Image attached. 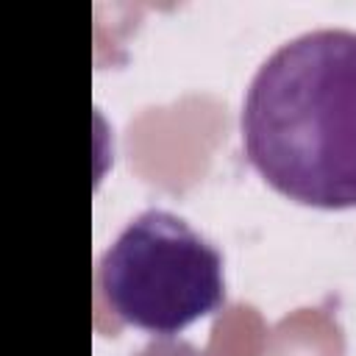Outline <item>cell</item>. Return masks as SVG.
<instances>
[{
	"mask_svg": "<svg viewBox=\"0 0 356 356\" xmlns=\"http://www.w3.org/2000/svg\"><path fill=\"white\" fill-rule=\"evenodd\" d=\"M250 164L284 195L356 206V31L312 28L278 44L242 100Z\"/></svg>",
	"mask_w": 356,
	"mask_h": 356,
	"instance_id": "1",
	"label": "cell"
},
{
	"mask_svg": "<svg viewBox=\"0 0 356 356\" xmlns=\"http://www.w3.org/2000/svg\"><path fill=\"white\" fill-rule=\"evenodd\" d=\"M97 281L120 320L153 334H178L225 300L220 250L167 209H145L117 234Z\"/></svg>",
	"mask_w": 356,
	"mask_h": 356,
	"instance_id": "2",
	"label": "cell"
}]
</instances>
